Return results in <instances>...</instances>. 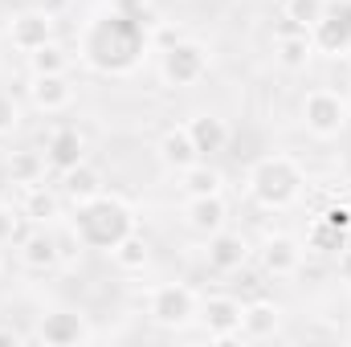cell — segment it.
I'll return each mask as SVG.
<instances>
[{
	"label": "cell",
	"instance_id": "cell-29",
	"mask_svg": "<svg viewBox=\"0 0 351 347\" xmlns=\"http://www.w3.org/2000/svg\"><path fill=\"white\" fill-rule=\"evenodd\" d=\"M25 213H21V204H0V246H8V241H21V233H25Z\"/></svg>",
	"mask_w": 351,
	"mask_h": 347
},
{
	"label": "cell",
	"instance_id": "cell-22",
	"mask_svg": "<svg viewBox=\"0 0 351 347\" xmlns=\"http://www.w3.org/2000/svg\"><path fill=\"white\" fill-rule=\"evenodd\" d=\"M62 196L70 200V204H86V200H94V196H102L106 192V180H102V172L94 168V164H78V168H70V172H62Z\"/></svg>",
	"mask_w": 351,
	"mask_h": 347
},
{
	"label": "cell",
	"instance_id": "cell-6",
	"mask_svg": "<svg viewBox=\"0 0 351 347\" xmlns=\"http://www.w3.org/2000/svg\"><path fill=\"white\" fill-rule=\"evenodd\" d=\"M208 62H213L208 45H200L192 37H180L160 58V78H164V86H172V90H188L208 74Z\"/></svg>",
	"mask_w": 351,
	"mask_h": 347
},
{
	"label": "cell",
	"instance_id": "cell-8",
	"mask_svg": "<svg viewBox=\"0 0 351 347\" xmlns=\"http://www.w3.org/2000/svg\"><path fill=\"white\" fill-rule=\"evenodd\" d=\"M16 258L29 274H49L62 265V246H58V229L53 225H29L16 241Z\"/></svg>",
	"mask_w": 351,
	"mask_h": 347
},
{
	"label": "cell",
	"instance_id": "cell-25",
	"mask_svg": "<svg viewBox=\"0 0 351 347\" xmlns=\"http://www.w3.org/2000/svg\"><path fill=\"white\" fill-rule=\"evenodd\" d=\"M110 261L123 270V274H143L147 270V261H152V246H147V237L135 229V233H127L114 250H110Z\"/></svg>",
	"mask_w": 351,
	"mask_h": 347
},
{
	"label": "cell",
	"instance_id": "cell-23",
	"mask_svg": "<svg viewBox=\"0 0 351 347\" xmlns=\"http://www.w3.org/2000/svg\"><path fill=\"white\" fill-rule=\"evenodd\" d=\"M180 192L184 196H217V192H225V172L213 168L208 160H196L180 172Z\"/></svg>",
	"mask_w": 351,
	"mask_h": 347
},
{
	"label": "cell",
	"instance_id": "cell-32",
	"mask_svg": "<svg viewBox=\"0 0 351 347\" xmlns=\"http://www.w3.org/2000/svg\"><path fill=\"white\" fill-rule=\"evenodd\" d=\"M323 221L335 225V229H343V233H351V204H331V208L323 213Z\"/></svg>",
	"mask_w": 351,
	"mask_h": 347
},
{
	"label": "cell",
	"instance_id": "cell-17",
	"mask_svg": "<svg viewBox=\"0 0 351 347\" xmlns=\"http://www.w3.org/2000/svg\"><path fill=\"white\" fill-rule=\"evenodd\" d=\"M315 58V41H311V29H294L286 25L278 37H274V62L282 70H306Z\"/></svg>",
	"mask_w": 351,
	"mask_h": 347
},
{
	"label": "cell",
	"instance_id": "cell-28",
	"mask_svg": "<svg viewBox=\"0 0 351 347\" xmlns=\"http://www.w3.org/2000/svg\"><path fill=\"white\" fill-rule=\"evenodd\" d=\"M348 246V233L343 229H335V225H327L323 217L311 225V233H306V254H339Z\"/></svg>",
	"mask_w": 351,
	"mask_h": 347
},
{
	"label": "cell",
	"instance_id": "cell-15",
	"mask_svg": "<svg viewBox=\"0 0 351 347\" xmlns=\"http://www.w3.org/2000/svg\"><path fill=\"white\" fill-rule=\"evenodd\" d=\"M184 225L200 237H213L217 229L229 225V204H225V192L217 196H184Z\"/></svg>",
	"mask_w": 351,
	"mask_h": 347
},
{
	"label": "cell",
	"instance_id": "cell-30",
	"mask_svg": "<svg viewBox=\"0 0 351 347\" xmlns=\"http://www.w3.org/2000/svg\"><path fill=\"white\" fill-rule=\"evenodd\" d=\"M16 127H21V102L8 90H0V139H8Z\"/></svg>",
	"mask_w": 351,
	"mask_h": 347
},
{
	"label": "cell",
	"instance_id": "cell-24",
	"mask_svg": "<svg viewBox=\"0 0 351 347\" xmlns=\"http://www.w3.org/2000/svg\"><path fill=\"white\" fill-rule=\"evenodd\" d=\"M49 172V160H45V152H33V147H21V152H12L8 156V180L16 184V188H29V184H41Z\"/></svg>",
	"mask_w": 351,
	"mask_h": 347
},
{
	"label": "cell",
	"instance_id": "cell-27",
	"mask_svg": "<svg viewBox=\"0 0 351 347\" xmlns=\"http://www.w3.org/2000/svg\"><path fill=\"white\" fill-rule=\"evenodd\" d=\"M327 8H331V0H286L282 4L286 25H294V29H315L327 16Z\"/></svg>",
	"mask_w": 351,
	"mask_h": 347
},
{
	"label": "cell",
	"instance_id": "cell-5",
	"mask_svg": "<svg viewBox=\"0 0 351 347\" xmlns=\"http://www.w3.org/2000/svg\"><path fill=\"white\" fill-rule=\"evenodd\" d=\"M351 123V106L343 94L319 86V90H306L302 98V127L315 135V139H339Z\"/></svg>",
	"mask_w": 351,
	"mask_h": 347
},
{
	"label": "cell",
	"instance_id": "cell-18",
	"mask_svg": "<svg viewBox=\"0 0 351 347\" xmlns=\"http://www.w3.org/2000/svg\"><path fill=\"white\" fill-rule=\"evenodd\" d=\"M184 127H188V135H192L200 160H208V156H217V152L229 147V123H225L221 115H208V110H204V115H192Z\"/></svg>",
	"mask_w": 351,
	"mask_h": 347
},
{
	"label": "cell",
	"instance_id": "cell-35",
	"mask_svg": "<svg viewBox=\"0 0 351 347\" xmlns=\"http://www.w3.org/2000/svg\"><path fill=\"white\" fill-rule=\"evenodd\" d=\"M335 4H343V0H335Z\"/></svg>",
	"mask_w": 351,
	"mask_h": 347
},
{
	"label": "cell",
	"instance_id": "cell-26",
	"mask_svg": "<svg viewBox=\"0 0 351 347\" xmlns=\"http://www.w3.org/2000/svg\"><path fill=\"white\" fill-rule=\"evenodd\" d=\"M29 58V74H70V49L53 37V41H45L41 49H33V53H25Z\"/></svg>",
	"mask_w": 351,
	"mask_h": 347
},
{
	"label": "cell",
	"instance_id": "cell-31",
	"mask_svg": "<svg viewBox=\"0 0 351 347\" xmlns=\"http://www.w3.org/2000/svg\"><path fill=\"white\" fill-rule=\"evenodd\" d=\"M106 8H114V12H123V16H131V21H143V16H147V0H110Z\"/></svg>",
	"mask_w": 351,
	"mask_h": 347
},
{
	"label": "cell",
	"instance_id": "cell-14",
	"mask_svg": "<svg viewBox=\"0 0 351 347\" xmlns=\"http://www.w3.org/2000/svg\"><path fill=\"white\" fill-rule=\"evenodd\" d=\"M62 208H66L62 188H53V184H45V180L21 188V213H25L29 225H58V221H62Z\"/></svg>",
	"mask_w": 351,
	"mask_h": 347
},
{
	"label": "cell",
	"instance_id": "cell-16",
	"mask_svg": "<svg viewBox=\"0 0 351 347\" xmlns=\"http://www.w3.org/2000/svg\"><path fill=\"white\" fill-rule=\"evenodd\" d=\"M45 160H49V172H70L86 160V135L78 127H53L49 139H45Z\"/></svg>",
	"mask_w": 351,
	"mask_h": 347
},
{
	"label": "cell",
	"instance_id": "cell-12",
	"mask_svg": "<svg viewBox=\"0 0 351 347\" xmlns=\"http://www.w3.org/2000/svg\"><path fill=\"white\" fill-rule=\"evenodd\" d=\"M204 241H208V246H204V258H208V265H213L217 274H237V270L250 265L254 246H250L241 233H233V229H217V233L204 237Z\"/></svg>",
	"mask_w": 351,
	"mask_h": 347
},
{
	"label": "cell",
	"instance_id": "cell-11",
	"mask_svg": "<svg viewBox=\"0 0 351 347\" xmlns=\"http://www.w3.org/2000/svg\"><path fill=\"white\" fill-rule=\"evenodd\" d=\"M90 335L94 331H90L86 315H78V311H49L37 323V339L49 347H78V344H86Z\"/></svg>",
	"mask_w": 351,
	"mask_h": 347
},
{
	"label": "cell",
	"instance_id": "cell-4",
	"mask_svg": "<svg viewBox=\"0 0 351 347\" xmlns=\"http://www.w3.org/2000/svg\"><path fill=\"white\" fill-rule=\"evenodd\" d=\"M147 319L164 331H184L188 323L200 319V298L184 282H164L147 294Z\"/></svg>",
	"mask_w": 351,
	"mask_h": 347
},
{
	"label": "cell",
	"instance_id": "cell-10",
	"mask_svg": "<svg viewBox=\"0 0 351 347\" xmlns=\"http://www.w3.org/2000/svg\"><path fill=\"white\" fill-rule=\"evenodd\" d=\"M53 37H58V25H53V12L49 8H21L8 21V41L21 53H33V49H41Z\"/></svg>",
	"mask_w": 351,
	"mask_h": 347
},
{
	"label": "cell",
	"instance_id": "cell-1",
	"mask_svg": "<svg viewBox=\"0 0 351 347\" xmlns=\"http://www.w3.org/2000/svg\"><path fill=\"white\" fill-rule=\"evenodd\" d=\"M147 49V33L143 21H131L114 8L94 12L82 29V62L98 74H127L139 66Z\"/></svg>",
	"mask_w": 351,
	"mask_h": 347
},
{
	"label": "cell",
	"instance_id": "cell-2",
	"mask_svg": "<svg viewBox=\"0 0 351 347\" xmlns=\"http://www.w3.org/2000/svg\"><path fill=\"white\" fill-rule=\"evenodd\" d=\"M70 229L78 233V241L86 250H114L127 233L139 229V217H135V204L119 192H102L86 204H74V221Z\"/></svg>",
	"mask_w": 351,
	"mask_h": 347
},
{
	"label": "cell",
	"instance_id": "cell-13",
	"mask_svg": "<svg viewBox=\"0 0 351 347\" xmlns=\"http://www.w3.org/2000/svg\"><path fill=\"white\" fill-rule=\"evenodd\" d=\"M29 102L45 115H62L74 106V82L70 74H29Z\"/></svg>",
	"mask_w": 351,
	"mask_h": 347
},
{
	"label": "cell",
	"instance_id": "cell-3",
	"mask_svg": "<svg viewBox=\"0 0 351 347\" xmlns=\"http://www.w3.org/2000/svg\"><path fill=\"white\" fill-rule=\"evenodd\" d=\"M250 196L269 208V213H282L290 204H298L302 188H306V172L298 168V160L290 156H262L254 168H250V180H245Z\"/></svg>",
	"mask_w": 351,
	"mask_h": 347
},
{
	"label": "cell",
	"instance_id": "cell-20",
	"mask_svg": "<svg viewBox=\"0 0 351 347\" xmlns=\"http://www.w3.org/2000/svg\"><path fill=\"white\" fill-rule=\"evenodd\" d=\"M282 327V307L274 298H254L241 311V339H274Z\"/></svg>",
	"mask_w": 351,
	"mask_h": 347
},
{
	"label": "cell",
	"instance_id": "cell-19",
	"mask_svg": "<svg viewBox=\"0 0 351 347\" xmlns=\"http://www.w3.org/2000/svg\"><path fill=\"white\" fill-rule=\"evenodd\" d=\"M311 41H315V53H331V58L348 53L351 49V16L327 8V16L311 29Z\"/></svg>",
	"mask_w": 351,
	"mask_h": 347
},
{
	"label": "cell",
	"instance_id": "cell-9",
	"mask_svg": "<svg viewBox=\"0 0 351 347\" xmlns=\"http://www.w3.org/2000/svg\"><path fill=\"white\" fill-rule=\"evenodd\" d=\"M302 258H306V246L294 233H269L258 250V265L265 278H294L302 270Z\"/></svg>",
	"mask_w": 351,
	"mask_h": 347
},
{
	"label": "cell",
	"instance_id": "cell-33",
	"mask_svg": "<svg viewBox=\"0 0 351 347\" xmlns=\"http://www.w3.org/2000/svg\"><path fill=\"white\" fill-rule=\"evenodd\" d=\"M335 278L351 290V246H343V250L335 254Z\"/></svg>",
	"mask_w": 351,
	"mask_h": 347
},
{
	"label": "cell",
	"instance_id": "cell-21",
	"mask_svg": "<svg viewBox=\"0 0 351 347\" xmlns=\"http://www.w3.org/2000/svg\"><path fill=\"white\" fill-rule=\"evenodd\" d=\"M156 152H160V164H164L168 172H176V176L184 172L188 164H196V160H200V152H196V143H192L188 127H168V131L160 135Z\"/></svg>",
	"mask_w": 351,
	"mask_h": 347
},
{
	"label": "cell",
	"instance_id": "cell-34",
	"mask_svg": "<svg viewBox=\"0 0 351 347\" xmlns=\"http://www.w3.org/2000/svg\"><path fill=\"white\" fill-rule=\"evenodd\" d=\"M25 335L21 331H12V327H0V344H21Z\"/></svg>",
	"mask_w": 351,
	"mask_h": 347
},
{
	"label": "cell",
	"instance_id": "cell-7",
	"mask_svg": "<svg viewBox=\"0 0 351 347\" xmlns=\"http://www.w3.org/2000/svg\"><path fill=\"white\" fill-rule=\"evenodd\" d=\"M241 311H245V302L233 298V294H208V298H200V323H204L208 339L213 344L241 339Z\"/></svg>",
	"mask_w": 351,
	"mask_h": 347
}]
</instances>
